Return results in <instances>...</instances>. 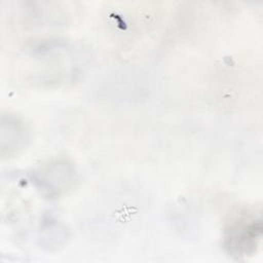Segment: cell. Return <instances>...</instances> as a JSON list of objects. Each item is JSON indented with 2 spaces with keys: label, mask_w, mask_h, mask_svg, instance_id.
<instances>
[{
  "label": "cell",
  "mask_w": 263,
  "mask_h": 263,
  "mask_svg": "<svg viewBox=\"0 0 263 263\" xmlns=\"http://www.w3.org/2000/svg\"><path fill=\"white\" fill-rule=\"evenodd\" d=\"M261 218L249 210L239 211L227 222L224 230V247L231 255L253 254L261 238Z\"/></svg>",
  "instance_id": "1"
},
{
  "label": "cell",
  "mask_w": 263,
  "mask_h": 263,
  "mask_svg": "<svg viewBox=\"0 0 263 263\" xmlns=\"http://www.w3.org/2000/svg\"><path fill=\"white\" fill-rule=\"evenodd\" d=\"M37 187L48 196H57L67 191L75 181V172L67 160L47 162L33 173Z\"/></svg>",
  "instance_id": "2"
},
{
  "label": "cell",
  "mask_w": 263,
  "mask_h": 263,
  "mask_svg": "<svg viewBox=\"0 0 263 263\" xmlns=\"http://www.w3.org/2000/svg\"><path fill=\"white\" fill-rule=\"evenodd\" d=\"M1 155L11 156L22 150L29 141V130L25 122L15 115H2Z\"/></svg>",
  "instance_id": "3"
}]
</instances>
